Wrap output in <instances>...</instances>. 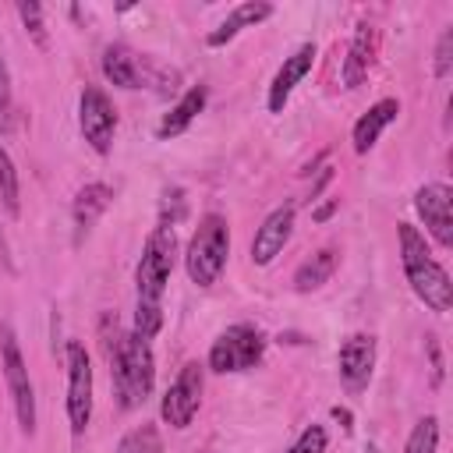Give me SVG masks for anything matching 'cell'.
<instances>
[{
	"label": "cell",
	"mask_w": 453,
	"mask_h": 453,
	"mask_svg": "<svg viewBox=\"0 0 453 453\" xmlns=\"http://www.w3.org/2000/svg\"><path fill=\"white\" fill-rule=\"evenodd\" d=\"M106 361H110V379H113V389H117V403L124 411L145 403V396L152 393V379H156L149 340H142L138 333H120V340L106 350Z\"/></svg>",
	"instance_id": "6da1fadb"
},
{
	"label": "cell",
	"mask_w": 453,
	"mask_h": 453,
	"mask_svg": "<svg viewBox=\"0 0 453 453\" xmlns=\"http://www.w3.org/2000/svg\"><path fill=\"white\" fill-rule=\"evenodd\" d=\"M400 255H403V273L414 287V294L432 308V311H449L453 304V283L446 276V269L432 258L425 237L418 234V226L400 223Z\"/></svg>",
	"instance_id": "7a4b0ae2"
},
{
	"label": "cell",
	"mask_w": 453,
	"mask_h": 453,
	"mask_svg": "<svg viewBox=\"0 0 453 453\" xmlns=\"http://www.w3.org/2000/svg\"><path fill=\"white\" fill-rule=\"evenodd\" d=\"M226 255H230V226L219 212H209L198 219V230L188 244V255H184V265H188V276L195 287H212L226 265Z\"/></svg>",
	"instance_id": "3957f363"
},
{
	"label": "cell",
	"mask_w": 453,
	"mask_h": 453,
	"mask_svg": "<svg viewBox=\"0 0 453 453\" xmlns=\"http://www.w3.org/2000/svg\"><path fill=\"white\" fill-rule=\"evenodd\" d=\"M173 255H177V237L173 226H156L145 241V255L138 262V304H159L170 269H173Z\"/></svg>",
	"instance_id": "277c9868"
},
{
	"label": "cell",
	"mask_w": 453,
	"mask_h": 453,
	"mask_svg": "<svg viewBox=\"0 0 453 453\" xmlns=\"http://www.w3.org/2000/svg\"><path fill=\"white\" fill-rule=\"evenodd\" d=\"M0 357H4V375L11 386V400L18 411V425H21V432L32 435L35 432V393H32V379H28V368H25V357H21L11 322H0Z\"/></svg>",
	"instance_id": "5b68a950"
},
{
	"label": "cell",
	"mask_w": 453,
	"mask_h": 453,
	"mask_svg": "<svg viewBox=\"0 0 453 453\" xmlns=\"http://www.w3.org/2000/svg\"><path fill=\"white\" fill-rule=\"evenodd\" d=\"M262 350H265V336L255 326L237 322V326H230V329H223L216 336V343L209 350V368L212 372H223V375L226 372H244V368H255L258 365Z\"/></svg>",
	"instance_id": "8992f818"
},
{
	"label": "cell",
	"mask_w": 453,
	"mask_h": 453,
	"mask_svg": "<svg viewBox=\"0 0 453 453\" xmlns=\"http://www.w3.org/2000/svg\"><path fill=\"white\" fill-rule=\"evenodd\" d=\"M67 418L74 435H81L92 421V365L78 340L67 343Z\"/></svg>",
	"instance_id": "52a82bcc"
},
{
	"label": "cell",
	"mask_w": 453,
	"mask_h": 453,
	"mask_svg": "<svg viewBox=\"0 0 453 453\" xmlns=\"http://www.w3.org/2000/svg\"><path fill=\"white\" fill-rule=\"evenodd\" d=\"M78 124H81L85 142H88L99 156H106V152H110V145H113L117 113H113V103L106 99V92H103V88L85 85L81 103H78Z\"/></svg>",
	"instance_id": "ba28073f"
},
{
	"label": "cell",
	"mask_w": 453,
	"mask_h": 453,
	"mask_svg": "<svg viewBox=\"0 0 453 453\" xmlns=\"http://www.w3.org/2000/svg\"><path fill=\"white\" fill-rule=\"evenodd\" d=\"M198 403H202V365L188 361L180 368V375L173 379V386L166 389L159 414H163V421L170 428H188L191 418L198 414Z\"/></svg>",
	"instance_id": "9c48e42d"
},
{
	"label": "cell",
	"mask_w": 453,
	"mask_h": 453,
	"mask_svg": "<svg viewBox=\"0 0 453 453\" xmlns=\"http://www.w3.org/2000/svg\"><path fill=\"white\" fill-rule=\"evenodd\" d=\"M414 209L425 219L428 234L442 248H453V191L446 184H425L414 195Z\"/></svg>",
	"instance_id": "30bf717a"
},
{
	"label": "cell",
	"mask_w": 453,
	"mask_h": 453,
	"mask_svg": "<svg viewBox=\"0 0 453 453\" xmlns=\"http://www.w3.org/2000/svg\"><path fill=\"white\" fill-rule=\"evenodd\" d=\"M290 234H294V205L273 209V212L262 219L255 241H251V262H255V265H269V262L283 251V244L290 241Z\"/></svg>",
	"instance_id": "8fae6325"
},
{
	"label": "cell",
	"mask_w": 453,
	"mask_h": 453,
	"mask_svg": "<svg viewBox=\"0 0 453 453\" xmlns=\"http://www.w3.org/2000/svg\"><path fill=\"white\" fill-rule=\"evenodd\" d=\"M372 365H375V340L365 333L347 336L340 347V379L347 382V389H361L372 379Z\"/></svg>",
	"instance_id": "7c38bea8"
},
{
	"label": "cell",
	"mask_w": 453,
	"mask_h": 453,
	"mask_svg": "<svg viewBox=\"0 0 453 453\" xmlns=\"http://www.w3.org/2000/svg\"><path fill=\"white\" fill-rule=\"evenodd\" d=\"M375 53H379V32H375V25L361 21L354 28V39H350V50H347V60H343V85L347 88H357L368 78V71L375 64Z\"/></svg>",
	"instance_id": "4fadbf2b"
},
{
	"label": "cell",
	"mask_w": 453,
	"mask_h": 453,
	"mask_svg": "<svg viewBox=\"0 0 453 453\" xmlns=\"http://www.w3.org/2000/svg\"><path fill=\"white\" fill-rule=\"evenodd\" d=\"M311 64H315V46H311V42L297 46V50L283 60V67L276 71V78H273V85H269V110H273V113H283V106H287L294 85L311 71Z\"/></svg>",
	"instance_id": "5bb4252c"
},
{
	"label": "cell",
	"mask_w": 453,
	"mask_h": 453,
	"mask_svg": "<svg viewBox=\"0 0 453 453\" xmlns=\"http://www.w3.org/2000/svg\"><path fill=\"white\" fill-rule=\"evenodd\" d=\"M273 14V4H265V0H248V4H237L209 35H205V42L209 46H226L241 28H248V25H258V21H265Z\"/></svg>",
	"instance_id": "9a60e30c"
},
{
	"label": "cell",
	"mask_w": 453,
	"mask_h": 453,
	"mask_svg": "<svg viewBox=\"0 0 453 453\" xmlns=\"http://www.w3.org/2000/svg\"><path fill=\"white\" fill-rule=\"evenodd\" d=\"M103 74L120 88H142L145 85V60H138L127 46L113 42L103 53Z\"/></svg>",
	"instance_id": "2e32d148"
},
{
	"label": "cell",
	"mask_w": 453,
	"mask_h": 453,
	"mask_svg": "<svg viewBox=\"0 0 453 453\" xmlns=\"http://www.w3.org/2000/svg\"><path fill=\"white\" fill-rule=\"evenodd\" d=\"M110 202H113V191L106 184H85L74 195V209H71V216H74V241H81L96 226V219L110 209Z\"/></svg>",
	"instance_id": "e0dca14e"
},
{
	"label": "cell",
	"mask_w": 453,
	"mask_h": 453,
	"mask_svg": "<svg viewBox=\"0 0 453 453\" xmlns=\"http://www.w3.org/2000/svg\"><path fill=\"white\" fill-rule=\"evenodd\" d=\"M396 113H400L396 99H379L375 106H368V113H361L354 124V152H368L379 142V134L396 120Z\"/></svg>",
	"instance_id": "ac0fdd59"
},
{
	"label": "cell",
	"mask_w": 453,
	"mask_h": 453,
	"mask_svg": "<svg viewBox=\"0 0 453 453\" xmlns=\"http://www.w3.org/2000/svg\"><path fill=\"white\" fill-rule=\"evenodd\" d=\"M205 99H209V88L205 85H191L180 99H177V106L163 117V124H159V138H173V134H180L198 113H202V106H205Z\"/></svg>",
	"instance_id": "d6986e66"
},
{
	"label": "cell",
	"mask_w": 453,
	"mask_h": 453,
	"mask_svg": "<svg viewBox=\"0 0 453 453\" xmlns=\"http://www.w3.org/2000/svg\"><path fill=\"white\" fill-rule=\"evenodd\" d=\"M336 262H340V251H336V248H322V251H315L311 258H304V262L297 265V273H294V287H297L301 294L319 290V287L336 273Z\"/></svg>",
	"instance_id": "ffe728a7"
},
{
	"label": "cell",
	"mask_w": 453,
	"mask_h": 453,
	"mask_svg": "<svg viewBox=\"0 0 453 453\" xmlns=\"http://www.w3.org/2000/svg\"><path fill=\"white\" fill-rule=\"evenodd\" d=\"M117 453H163V439H159V428L156 425H142V428H131L120 442H117Z\"/></svg>",
	"instance_id": "44dd1931"
},
{
	"label": "cell",
	"mask_w": 453,
	"mask_h": 453,
	"mask_svg": "<svg viewBox=\"0 0 453 453\" xmlns=\"http://www.w3.org/2000/svg\"><path fill=\"white\" fill-rule=\"evenodd\" d=\"M435 446H439V418H421L418 425H414V432L407 435V446H403V453H435Z\"/></svg>",
	"instance_id": "7402d4cb"
},
{
	"label": "cell",
	"mask_w": 453,
	"mask_h": 453,
	"mask_svg": "<svg viewBox=\"0 0 453 453\" xmlns=\"http://www.w3.org/2000/svg\"><path fill=\"white\" fill-rule=\"evenodd\" d=\"M0 202L11 216H18V170L4 145H0Z\"/></svg>",
	"instance_id": "603a6c76"
},
{
	"label": "cell",
	"mask_w": 453,
	"mask_h": 453,
	"mask_svg": "<svg viewBox=\"0 0 453 453\" xmlns=\"http://www.w3.org/2000/svg\"><path fill=\"white\" fill-rule=\"evenodd\" d=\"M18 14H21L28 35L35 39V46L46 50L50 39H46V25H42V4H35V0H21V4H18Z\"/></svg>",
	"instance_id": "cb8c5ba5"
},
{
	"label": "cell",
	"mask_w": 453,
	"mask_h": 453,
	"mask_svg": "<svg viewBox=\"0 0 453 453\" xmlns=\"http://www.w3.org/2000/svg\"><path fill=\"white\" fill-rule=\"evenodd\" d=\"M159 326H163V308L159 304H138L134 308V333L142 340H152L159 333Z\"/></svg>",
	"instance_id": "d4e9b609"
},
{
	"label": "cell",
	"mask_w": 453,
	"mask_h": 453,
	"mask_svg": "<svg viewBox=\"0 0 453 453\" xmlns=\"http://www.w3.org/2000/svg\"><path fill=\"white\" fill-rule=\"evenodd\" d=\"M287 453H326V428L322 425H308Z\"/></svg>",
	"instance_id": "484cf974"
},
{
	"label": "cell",
	"mask_w": 453,
	"mask_h": 453,
	"mask_svg": "<svg viewBox=\"0 0 453 453\" xmlns=\"http://www.w3.org/2000/svg\"><path fill=\"white\" fill-rule=\"evenodd\" d=\"M11 120H14V96H11V74H7L4 53H0V131H7Z\"/></svg>",
	"instance_id": "4316f807"
},
{
	"label": "cell",
	"mask_w": 453,
	"mask_h": 453,
	"mask_svg": "<svg viewBox=\"0 0 453 453\" xmlns=\"http://www.w3.org/2000/svg\"><path fill=\"white\" fill-rule=\"evenodd\" d=\"M449 71H453V28H446L435 46V78H446Z\"/></svg>",
	"instance_id": "83f0119b"
},
{
	"label": "cell",
	"mask_w": 453,
	"mask_h": 453,
	"mask_svg": "<svg viewBox=\"0 0 453 453\" xmlns=\"http://www.w3.org/2000/svg\"><path fill=\"white\" fill-rule=\"evenodd\" d=\"M425 350H428V361H432V386L442 382V350H439V340L435 336H425Z\"/></svg>",
	"instance_id": "f1b7e54d"
},
{
	"label": "cell",
	"mask_w": 453,
	"mask_h": 453,
	"mask_svg": "<svg viewBox=\"0 0 453 453\" xmlns=\"http://www.w3.org/2000/svg\"><path fill=\"white\" fill-rule=\"evenodd\" d=\"M336 205H340V202H336V198H329V202H326V205H319V209H315V223H326V219H329V216H333V212H336Z\"/></svg>",
	"instance_id": "f546056e"
},
{
	"label": "cell",
	"mask_w": 453,
	"mask_h": 453,
	"mask_svg": "<svg viewBox=\"0 0 453 453\" xmlns=\"http://www.w3.org/2000/svg\"><path fill=\"white\" fill-rule=\"evenodd\" d=\"M0 265L4 269H14V262H11V248H7V237L0 234Z\"/></svg>",
	"instance_id": "4dcf8cb0"
},
{
	"label": "cell",
	"mask_w": 453,
	"mask_h": 453,
	"mask_svg": "<svg viewBox=\"0 0 453 453\" xmlns=\"http://www.w3.org/2000/svg\"><path fill=\"white\" fill-rule=\"evenodd\" d=\"M333 418H336V421H340L347 432L354 428V425H350V411H347V407H333Z\"/></svg>",
	"instance_id": "1f68e13d"
}]
</instances>
